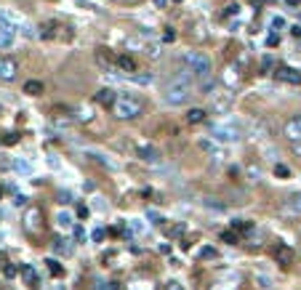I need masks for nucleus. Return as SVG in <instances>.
I'll use <instances>...</instances> for the list:
<instances>
[{"mask_svg": "<svg viewBox=\"0 0 301 290\" xmlns=\"http://www.w3.org/2000/svg\"><path fill=\"white\" fill-rule=\"evenodd\" d=\"M232 14H240V5H237V3H232V5H226V16H232Z\"/></svg>", "mask_w": 301, "mask_h": 290, "instance_id": "obj_36", "label": "nucleus"}, {"mask_svg": "<svg viewBox=\"0 0 301 290\" xmlns=\"http://www.w3.org/2000/svg\"><path fill=\"white\" fill-rule=\"evenodd\" d=\"M168 290H184V288H181L176 280H171V282H168Z\"/></svg>", "mask_w": 301, "mask_h": 290, "instance_id": "obj_43", "label": "nucleus"}, {"mask_svg": "<svg viewBox=\"0 0 301 290\" xmlns=\"http://www.w3.org/2000/svg\"><path fill=\"white\" fill-rule=\"evenodd\" d=\"M203 120H206V109H197V107H195V109L187 112V123L197 125V123H203Z\"/></svg>", "mask_w": 301, "mask_h": 290, "instance_id": "obj_21", "label": "nucleus"}, {"mask_svg": "<svg viewBox=\"0 0 301 290\" xmlns=\"http://www.w3.org/2000/svg\"><path fill=\"white\" fill-rule=\"evenodd\" d=\"M200 83V91H203V96H213V88H216V83L211 80V77H206V80H197Z\"/></svg>", "mask_w": 301, "mask_h": 290, "instance_id": "obj_23", "label": "nucleus"}, {"mask_svg": "<svg viewBox=\"0 0 301 290\" xmlns=\"http://www.w3.org/2000/svg\"><path fill=\"white\" fill-rule=\"evenodd\" d=\"M235 104V93H213V101H211V109L213 115H226Z\"/></svg>", "mask_w": 301, "mask_h": 290, "instance_id": "obj_5", "label": "nucleus"}, {"mask_svg": "<svg viewBox=\"0 0 301 290\" xmlns=\"http://www.w3.org/2000/svg\"><path fill=\"white\" fill-rule=\"evenodd\" d=\"M163 37H166V43H173V40H176V30H173V27H168Z\"/></svg>", "mask_w": 301, "mask_h": 290, "instance_id": "obj_34", "label": "nucleus"}, {"mask_svg": "<svg viewBox=\"0 0 301 290\" xmlns=\"http://www.w3.org/2000/svg\"><path fill=\"white\" fill-rule=\"evenodd\" d=\"M221 240L229 242V245H235V242H237V235H235V232H224V235H221Z\"/></svg>", "mask_w": 301, "mask_h": 290, "instance_id": "obj_32", "label": "nucleus"}, {"mask_svg": "<svg viewBox=\"0 0 301 290\" xmlns=\"http://www.w3.org/2000/svg\"><path fill=\"white\" fill-rule=\"evenodd\" d=\"M128 45H131V48H139L141 54L152 56V59H157V56H160V45H155V43H147V40H144V35H141V37H131V40H128Z\"/></svg>", "mask_w": 301, "mask_h": 290, "instance_id": "obj_7", "label": "nucleus"}, {"mask_svg": "<svg viewBox=\"0 0 301 290\" xmlns=\"http://www.w3.org/2000/svg\"><path fill=\"white\" fill-rule=\"evenodd\" d=\"M266 43H269V45H277V43H280V37H277V35H269V37H266Z\"/></svg>", "mask_w": 301, "mask_h": 290, "instance_id": "obj_45", "label": "nucleus"}, {"mask_svg": "<svg viewBox=\"0 0 301 290\" xmlns=\"http://www.w3.org/2000/svg\"><path fill=\"white\" fill-rule=\"evenodd\" d=\"M139 157L144 163H160V155H157L155 146H139Z\"/></svg>", "mask_w": 301, "mask_h": 290, "instance_id": "obj_16", "label": "nucleus"}, {"mask_svg": "<svg viewBox=\"0 0 301 290\" xmlns=\"http://www.w3.org/2000/svg\"><path fill=\"white\" fill-rule=\"evenodd\" d=\"M211 136L216 141H237L240 139V128L235 123H211Z\"/></svg>", "mask_w": 301, "mask_h": 290, "instance_id": "obj_4", "label": "nucleus"}, {"mask_svg": "<svg viewBox=\"0 0 301 290\" xmlns=\"http://www.w3.org/2000/svg\"><path fill=\"white\" fill-rule=\"evenodd\" d=\"M152 3H155V8H166L168 0H152Z\"/></svg>", "mask_w": 301, "mask_h": 290, "instance_id": "obj_46", "label": "nucleus"}, {"mask_svg": "<svg viewBox=\"0 0 301 290\" xmlns=\"http://www.w3.org/2000/svg\"><path fill=\"white\" fill-rule=\"evenodd\" d=\"M275 77L282 83H291V85H299L301 83V70H293V67H277L275 70Z\"/></svg>", "mask_w": 301, "mask_h": 290, "instance_id": "obj_8", "label": "nucleus"}, {"mask_svg": "<svg viewBox=\"0 0 301 290\" xmlns=\"http://www.w3.org/2000/svg\"><path fill=\"white\" fill-rule=\"evenodd\" d=\"M16 72H19L16 59H11V56H0V80H3V83L16 80Z\"/></svg>", "mask_w": 301, "mask_h": 290, "instance_id": "obj_6", "label": "nucleus"}, {"mask_svg": "<svg viewBox=\"0 0 301 290\" xmlns=\"http://www.w3.org/2000/svg\"><path fill=\"white\" fill-rule=\"evenodd\" d=\"M120 3H139V0H120Z\"/></svg>", "mask_w": 301, "mask_h": 290, "instance_id": "obj_47", "label": "nucleus"}, {"mask_svg": "<svg viewBox=\"0 0 301 290\" xmlns=\"http://www.w3.org/2000/svg\"><path fill=\"white\" fill-rule=\"evenodd\" d=\"M3 272H5V277H14L16 274V266H5Z\"/></svg>", "mask_w": 301, "mask_h": 290, "instance_id": "obj_42", "label": "nucleus"}, {"mask_svg": "<svg viewBox=\"0 0 301 290\" xmlns=\"http://www.w3.org/2000/svg\"><path fill=\"white\" fill-rule=\"evenodd\" d=\"M272 27H275V30L277 27H285V19H282V16H275V19H272Z\"/></svg>", "mask_w": 301, "mask_h": 290, "instance_id": "obj_40", "label": "nucleus"}, {"mask_svg": "<svg viewBox=\"0 0 301 290\" xmlns=\"http://www.w3.org/2000/svg\"><path fill=\"white\" fill-rule=\"evenodd\" d=\"M144 104L136 93H117V101H115V115L120 120H133V117L141 115Z\"/></svg>", "mask_w": 301, "mask_h": 290, "instance_id": "obj_2", "label": "nucleus"}, {"mask_svg": "<svg viewBox=\"0 0 301 290\" xmlns=\"http://www.w3.org/2000/svg\"><path fill=\"white\" fill-rule=\"evenodd\" d=\"M197 146H200L206 155H211L213 160H224V157H226V152L221 149L219 144H216V139H213V141H211V139H200V141H197Z\"/></svg>", "mask_w": 301, "mask_h": 290, "instance_id": "obj_9", "label": "nucleus"}, {"mask_svg": "<svg viewBox=\"0 0 301 290\" xmlns=\"http://www.w3.org/2000/svg\"><path fill=\"white\" fill-rule=\"evenodd\" d=\"M117 72H126V75H133V72H136V61L131 59L128 54L117 56Z\"/></svg>", "mask_w": 301, "mask_h": 290, "instance_id": "obj_13", "label": "nucleus"}, {"mask_svg": "<svg viewBox=\"0 0 301 290\" xmlns=\"http://www.w3.org/2000/svg\"><path fill=\"white\" fill-rule=\"evenodd\" d=\"M147 218H152V224H163L160 213H155V210H147Z\"/></svg>", "mask_w": 301, "mask_h": 290, "instance_id": "obj_33", "label": "nucleus"}, {"mask_svg": "<svg viewBox=\"0 0 301 290\" xmlns=\"http://www.w3.org/2000/svg\"><path fill=\"white\" fill-rule=\"evenodd\" d=\"M14 40H16V30H14V27H0V51L11 48Z\"/></svg>", "mask_w": 301, "mask_h": 290, "instance_id": "obj_11", "label": "nucleus"}, {"mask_svg": "<svg viewBox=\"0 0 301 290\" xmlns=\"http://www.w3.org/2000/svg\"><path fill=\"white\" fill-rule=\"evenodd\" d=\"M200 255H203V258H213L216 250H213V248H203V250H200Z\"/></svg>", "mask_w": 301, "mask_h": 290, "instance_id": "obj_39", "label": "nucleus"}, {"mask_svg": "<svg viewBox=\"0 0 301 290\" xmlns=\"http://www.w3.org/2000/svg\"><path fill=\"white\" fill-rule=\"evenodd\" d=\"M48 269H51V274H56V277L61 274V266H59V261H54V258L48 261Z\"/></svg>", "mask_w": 301, "mask_h": 290, "instance_id": "obj_30", "label": "nucleus"}, {"mask_svg": "<svg viewBox=\"0 0 301 290\" xmlns=\"http://www.w3.org/2000/svg\"><path fill=\"white\" fill-rule=\"evenodd\" d=\"M291 149H293V155H296V157H301V139L291 141Z\"/></svg>", "mask_w": 301, "mask_h": 290, "instance_id": "obj_35", "label": "nucleus"}, {"mask_svg": "<svg viewBox=\"0 0 301 290\" xmlns=\"http://www.w3.org/2000/svg\"><path fill=\"white\" fill-rule=\"evenodd\" d=\"M19 272H21V280H24L27 285H38V272L32 269L30 264H24V266H21Z\"/></svg>", "mask_w": 301, "mask_h": 290, "instance_id": "obj_18", "label": "nucleus"}, {"mask_svg": "<svg viewBox=\"0 0 301 290\" xmlns=\"http://www.w3.org/2000/svg\"><path fill=\"white\" fill-rule=\"evenodd\" d=\"M24 93L40 96V93H43V83H40V80H27V83H24Z\"/></svg>", "mask_w": 301, "mask_h": 290, "instance_id": "obj_20", "label": "nucleus"}, {"mask_svg": "<svg viewBox=\"0 0 301 290\" xmlns=\"http://www.w3.org/2000/svg\"><path fill=\"white\" fill-rule=\"evenodd\" d=\"M59 200H61V202H72V195H70V192H61Z\"/></svg>", "mask_w": 301, "mask_h": 290, "instance_id": "obj_41", "label": "nucleus"}, {"mask_svg": "<svg viewBox=\"0 0 301 290\" xmlns=\"http://www.w3.org/2000/svg\"><path fill=\"white\" fill-rule=\"evenodd\" d=\"M11 165H14V170H16V173H24V176H30V173H32V163L21 160V157H16V160L11 163Z\"/></svg>", "mask_w": 301, "mask_h": 290, "instance_id": "obj_19", "label": "nucleus"}, {"mask_svg": "<svg viewBox=\"0 0 301 290\" xmlns=\"http://www.w3.org/2000/svg\"><path fill=\"white\" fill-rule=\"evenodd\" d=\"M285 136H288V141L301 139V115H293L291 120L285 123Z\"/></svg>", "mask_w": 301, "mask_h": 290, "instance_id": "obj_10", "label": "nucleus"}, {"mask_svg": "<svg viewBox=\"0 0 301 290\" xmlns=\"http://www.w3.org/2000/svg\"><path fill=\"white\" fill-rule=\"evenodd\" d=\"M272 67H275V61H272V56H264V59H261V70H264V72H269Z\"/></svg>", "mask_w": 301, "mask_h": 290, "instance_id": "obj_31", "label": "nucleus"}, {"mask_svg": "<svg viewBox=\"0 0 301 290\" xmlns=\"http://www.w3.org/2000/svg\"><path fill=\"white\" fill-rule=\"evenodd\" d=\"M96 101H99L101 107H115V101H117V93L112 88H101L99 93H96Z\"/></svg>", "mask_w": 301, "mask_h": 290, "instance_id": "obj_12", "label": "nucleus"}, {"mask_svg": "<svg viewBox=\"0 0 301 290\" xmlns=\"http://www.w3.org/2000/svg\"><path fill=\"white\" fill-rule=\"evenodd\" d=\"M184 67L192 72L195 80H206V77H211V59H208L206 54H200V51H187L184 54Z\"/></svg>", "mask_w": 301, "mask_h": 290, "instance_id": "obj_3", "label": "nucleus"}, {"mask_svg": "<svg viewBox=\"0 0 301 290\" xmlns=\"http://www.w3.org/2000/svg\"><path fill=\"white\" fill-rule=\"evenodd\" d=\"M77 216H80V218H86V216H88V208L80 205V208H77Z\"/></svg>", "mask_w": 301, "mask_h": 290, "instance_id": "obj_44", "label": "nucleus"}, {"mask_svg": "<svg viewBox=\"0 0 301 290\" xmlns=\"http://www.w3.org/2000/svg\"><path fill=\"white\" fill-rule=\"evenodd\" d=\"M275 258H277V264L288 266V264L293 261V250L288 248V245H277V248H275Z\"/></svg>", "mask_w": 301, "mask_h": 290, "instance_id": "obj_14", "label": "nucleus"}, {"mask_svg": "<svg viewBox=\"0 0 301 290\" xmlns=\"http://www.w3.org/2000/svg\"><path fill=\"white\" fill-rule=\"evenodd\" d=\"M38 218H40V210L30 208V210H27V216H24V226L30 232H38V226H40V224H38Z\"/></svg>", "mask_w": 301, "mask_h": 290, "instance_id": "obj_15", "label": "nucleus"}, {"mask_svg": "<svg viewBox=\"0 0 301 290\" xmlns=\"http://www.w3.org/2000/svg\"><path fill=\"white\" fill-rule=\"evenodd\" d=\"M285 208L293 210V213H301V195H291L285 200Z\"/></svg>", "mask_w": 301, "mask_h": 290, "instance_id": "obj_22", "label": "nucleus"}, {"mask_svg": "<svg viewBox=\"0 0 301 290\" xmlns=\"http://www.w3.org/2000/svg\"><path fill=\"white\" fill-rule=\"evenodd\" d=\"M88 155H91V157H94V160H96V163H101V165H107V168H112V170H115V168H117V163H112V160H107V157H104V155H99V152H88Z\"/></svg>", "mask_w": 301, "mask_h": 290, "instance_id": "obj_25", "label": "nucleus"}, {"mask_svg": "<svg viewBox=\"0 0 301 290\" xmlns=\"http://www.w3.org/2000/svg\"><path fill=\"white\" fill-rule=\"evenodd\" d=\"M56 224H59L61 229H72V216L70 213H59L56 216Z\"/></svg>", "mask_w": 301, "mask_h": 290, "instance_id": "obj_24", "label": "nucleus"}, {"mask_svg": "<svg viewBox=\"0 0 301 290\" xmlns=\"http://www.w3.org/2000/svg\"><path fill=\"white\" fill-rule=\"evenodd\" d=\"M232 229H240V232H251V224H248V221H243V218H235V221H232Z\"/></svg>", "mask_w": 301, "mask_h": 290, "instance_id": "obj_27", "label": "nucleus"}, {"mask_svg": "<svg viewBox=\"0 0 301 290\" xmlns=\"http://www.w3.org/2000/svg\"><path fill=\"white\" fill-rule=\"evenodd\" d=\"M224 80H226V83H229V85H232V83H237V70H235V67H229V70H226V75H224Z\"/></svg>", "mask_w": 301, "mask_h": 290, "instance_id": "obj_29", "label": "nucleus"}, {"mask_svg": "<svg viewBox=\"0 0 301 290\" xmlns=\"http://www.w3.org/2000/svg\"><path fill=\"white\" fill-rule=\"evenodd\" d=\"M192 72L187 70H179V75L173 77L171 83H168V88H166V104H171V107H181V104H187V99H189V93H192Z\"/></svg>", "mask_w": 301, "mask_h": 290, "instance_id": "obj_1", "label": "nucleus"}, {"mask_svg": "<svg viewBox=\"0 0 301 290\" xmlns=\"http://www.w3.org/2000/svg\"><path fill=\"white\" fill-rule=\"evenodd\" d=\"M275 176H280V179H288V176H291V170H288V165L277 163V165H275Z\"/></svg>", "mask_w": 301, "mask_h": 290, "instance_id": "obj_28", "label": "nucleus"}, {"mask_svg": "<svg viewBox=\"0 0 301 290\" xmlns=\"http://www.w3.org/2000/svg\"><path fill=\"white\" fill-rule=\"evenodd\" d=\"M91 237H94V242H101V240H104V229H94V235H91Z\"/></svg>", "mask_w": 301, "mask_h": 290, "instance_id": "obj_38", "label": "nucleus"}, {"mask_svg": "<svg viewBox=\"0 0 301 290\" xmlns=\"http://www.w3.org/2000/svg\"><path fill=\"white\" fill-rule=\"evenodd\" d=\"M75 237H77V242H86V232H83V226H75Z\"/></svg>", "mask_w": 301, "mask_h": 290, "instance_id": "obj_37", "label": "nucleus"}, {"mask_svg": "<svg viewBox=\"0 0 301 290\" xmlns=\"http://www.w3.org/2000/svg\"><path fill=\"white\" fill-rule=\"evenodd\" d=\"M0 290H8V288H0Z\"/></svg>", "mask_w": 301, "mask_h": 290, "instance_id": "obj_48", "label": "nucleus"}, {"mask_svg": "<svg viewBox=\"0 0 301 290\" xmlns=\"http://www.w3.org/2000/svg\"><path fill=\"white\" fill-rule=\"evenodd\" d=\"M54 250H56V253H64V255H67L72 248L67 245V240H61V237H59V240H54Z\"/></svg>", "mask_w": 301, "mask_h": 290, "instance_id": "obj_26", "label": "nucleus"}, {"mask_svg": "<svg viewBox=\"0 0 301 290\" xmlns=\"http://www.w3.org/2000/svg\"><path fill=\"white\" fill-rule=\"evenodd\" d=\"M56 30H59V21H45V24H40L38 35H40L43 40H51V37H56Z\"/></svg>", "mask_w": 301, "mask_h": 290, "instance_id": "obj_17", "label": "nucleus"}]
</instances>
